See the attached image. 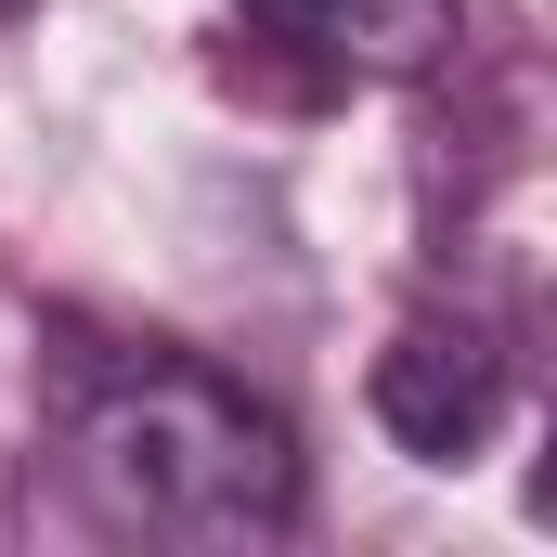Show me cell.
<instances>
[{
  "label": "cell",
  "instance_id": "cell-2",
  "mask_svg": "<svg viewBox=\"0 0 557 557\" xmlns=\"http://www.w3.org/2000/svg\"><path fill=\"white\" fill-rule=\"evenodd\" d=\"M506 416V350L480 337V324H454V311H428L403 324L389 350H376V428L416 454V467H467L480 441Z\"/></svg>",
  "mask_w": 557,
  "mask_h": 557
},
{
  "label": "cell",
  "instance_id": "cell-3",
  "mask_svg": "<svg viewBox=\"0 0 557 557\" xmlns=\"http://www.w3.org/2000/svg\"><path fill=\"white\" fill-rule=\"evenodd\" d=\"M247 26L324 78H428L454 52V0H247Z\"/></svg>",
  "mask_w": 557,
  "mask_h": 557
},
{
  "label": "cell",
  "instance_id": "cell-4",
  "mask_svg": "<svg viewBox=\"0 0 557 557\" xmlns=\"http://www.w3.org/2000/svg\"><path fill=\"white\" fill-rule=\"evenodd\" d=\"M26 13H39V0H0V26H26Z\"/></svg>",
  "mask_w": 557,
  "mask_h": 557
},
{
  "label": "cell",
  "instance_id": "cell-1",
  "mask_svg": "<svg viewBox=\"0 0 557 557\" xmlns=\"http://www.w3.org/2000/svg\"><path fill=\"white\" fill-rule=\"evenodd\" d=\"M65 480L131 545H273L298 519V441L273 403L182 350H117L65 403Z\"/></svg>",
  "mask_w": 557,
  "mask_h": 557
}]
</instances>
